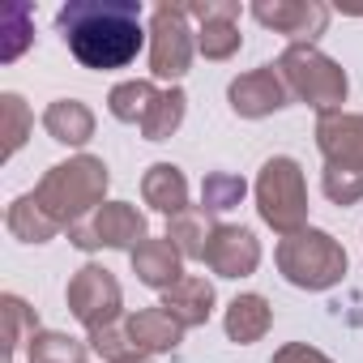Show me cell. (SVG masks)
<instances>
[{"mask_svg":"<svg viewBox=\"0 0 363 363\" xmlns=\"http://www.w3.org/2000/svg\"><path fill=\"white\" fill-rule=\"evenodd\" d=\"M282 265L295 282H308V286H325L333 282L342 269H346V257L329 244V235L320 231H303L295 235L286 248H282Z\"/></svg>","mask_w":363,"mask_h":363,"instance_id":"3","label":"cell"},{"mask_svg":"<svg viewBox=\"0 0 363 363\" xmlns=\"http://www.w3.org/2000/svg\"><path fill=\"white\" fill-rule=\"evenodd\" d=\"M286 73L295 77V86L308 94V99H316V107H333L342 94H346V77L325 60V56H316V52H308V48H295V52H286Z\"/></svg>","mask_w":363,"mask_h":363,"instance_id":"5","label":"cell"},{"mask_svg":"<svg viewBox=\"0 0 363 363\" xmlns=\"http://www.w3.org/2000/svg\"><path fill=\"white\" fill-rule=\"evenodd\" d=\"M137 265H141V278H145V282H167V278H175V252H171V244H150V248L137 257Z\"/></svg>","mask_w":363,"mask_h":363,"instance_id":"16","label":"cell"},{"mask_svg":"<svg viewBox=\"0 0 363 363\" xmlns=\"http://www.w3.org/2000/svg\"><path fill=\"white\" fill-rule=\"evenodd\" d=\"M154 73L158 77H179L189 69V30L179 22V13L171 9H158L154 18Z\"/></svg>","mask_w":363,"mask_h":363,"instance_id":"6","label":"cell"},{"mask_svg":"<svg viewBox=\"0 0 363 363\" xmlns=\"http://www.w3.org/2000/svg\"><path fill=\"white\" fill-rule=\"evenodd\" d=\"M179 116H184V94L171 90V94H162V99L150 107V116H145V133L158 141L167 128H175V124H179Z\"/></svg>","mask_w":363,"mask_h":363,"instance_id":"15","label":"cell"},{"mask_svg":"<svg viewBox=\"0 0 363 363\" xmlns=\"http://www.w3.org/2000/svg\"><path fill=\"white\" fill-rule=\"evenodd\" d=\"M133 337L145 342V346H171L175 342V325L162 329V312H145V316L133 320Z\"/></svg>","mask_w":363,"mask_h":363,"instance_id":"18","label":"cell"},{"mask_svg":"<svg viewBox=\"0 0 363 363\" xmlns=\"http://www.w3.org/2000/svg\"><path fill=\"white\" fill-rule=\"evenodd\" d=\"M201 18H206V35H201V48H206L210 56H227V52L240 43V35L231 30V18H235V9H206Z\"/></svg>","mask_w":363,"mask_h":363,"instance_id":"11","label":"cell"},{"mask_svg":"<svg viewBox=\"0 0 363 363\" xmlns=\"http://www.w3.org/2000/svg\"><path fill=\"white\" fill-rule=\"evenodd\" d=\"M94 231H99V240H103V244H128V240H137V235H141V218H137L133 210H124V206H111V210H103V214H99Z\"/></svg>","mask_w":363,"mask_h":363,"instance_id":"12","label":"cell"},{"mask_svg":"<svg viewBox=\"0 0 363 363\" xmlns=\"http://www.w3.org/2000/svg\"><path fill=\"white\" fill-rule=\"evenodd\" d=\"M73 303H77V316L99 325L111 316L116 308V282L103 274V269H82V278L73 282Z\"/></svg>","mask_w":363,"mask_h":363,"instance_id":"7","label":"cell"},{"mask_svg":"<svg viewBox=\"0 0 363 363\" xmlns=\"http://www.w3.org/2000/svg\"><path fill=\"white\" fill-rule=\"evenodd\" d=\"M103 184H107L103 167L90 162V158H82V162H73V167H56V171L43 179L39 197H43L48 210H56L60 218H73L77 210H86V206L103 193Z\"/></svg>","mask_w":363,"mask_h":363,"instance_id":"2","label":"cell"},{"mask_svg":"<svg viewBox=\"0 0 363 363\" xmlns=\"http://www.w3.org/2000/svg\"><path fill=\"white\" fill-rule=\"evenodd\" d=\"M141 9L137 5H69L60 13L65 39L77 60L90 69H120L141 48Z\"/></svg>","mask_w":363,"mask_h":363,"instance_id":"1","label":"cell"},{"mask_svg":"<svg viewBox=\"0 0 363 363\" xmlns=\"http://www.w3.org/2000/svg\"><path fill=\"white\" fill-rule=\"evenodd\" d=\"M231 99H235L240 111L261 116L269 107H282V86L274 82V73H252V77H244V82L231 86Z\"/></svg>","mask_w":363,"mask_h":363,"instance_id":"9","label":"cell"},{"mask_svg":"<svg viewBox=\"0 0 363 363\" xmlns=\"http://www.w3.org/2000/svg\"><path fill=\"white\" fill-rule=\"evenodd\" d=\"M145 99H150V86H145V82H137V86H120V90L111 94V111H116L120 120L150 116V107H154V103H145Z\"/></svg>","mask_w":363,"mask_h":363,"instance_id":"17","label":"cell"},{"mask_svg":"<svg viewBox=\"0 0 363 363\" xmlns=\"http://www.w3.org/2000/svg\"><path fill=\"white\" fill-rule=\"evenodd\" d=\"M210 261L227 274V278H240L257 265V244L248 231H218V240L210 244Z\"/></svg>","mask_w":363,"mask_h":363,"instance_id":"8","label":"cell"},{"mask_svg":"<svg viewBox=\"0 0 363 363\" xmlns=\"http://www.w3.org/2000/svg\"><path fill=\"white\" fill-rule=\"evenodd\" d=\"M48 128L60 137V141H86L90 137V111L82 103H56L48 111Z\"/></svg>","mask_w":363,"mask_h":363,"instance_id":"10","label":"cell"},{"mask_svg":"<svg viewBox=\"0 0 363 363\" xmlns=\"http://www.w3.org/2000/svg\"><path fill=\"white\" fill-rule=\"evenodd\" d=\"M265 320H269L265 303H261L257 295H248V299H235V308H231V320H227V329H231V337L248 342V337H257V333L265 329Z\"/></svg>","mask_w":363,"mask_h":363,"instance_id":"14","label":"cell"},{"mask_svg":"<svg viewBox=\"0 0 363 363\" xmlns=\"http://www.w3.org/2000/svg\"><path fill=\"white\" fill-rule=\"evenodd\" d=\"M150 201H158V210H179L184 206V179L175 167H154V175L145 179Z\"/></svg>","mask_w":363,"mask_h":363,"instance_id":"13","label":"cell"},{"mask_svg":"<svg viewBox=\"0 0 363 363\" xmlns=\"http://www.w3.org/2000/svg\"><path fill=\"white\" fill-rule=\"evenodd\" d=\"M240 193H244L240 179H210V184H206V197L214 201V210H227V201H235Z\"/></svg>","mask_w":363,"mask_h":363,"instance_id":"19","label":"cell"},{"mask_svg":"<svg viewBox=\"0 0 363 363\" xmlns=\"http://www.w3.org/2000/svg\"><path fill=\"white\" fill-rule=\"evenodd\" d=\"M261 214L274 227H295L303 214V184H299V167L291 158H274L261 175Z\"/></svg>","mask_w":363,"mask_h":363,"instance_id":"4","label":"cell"}]
</instances>
